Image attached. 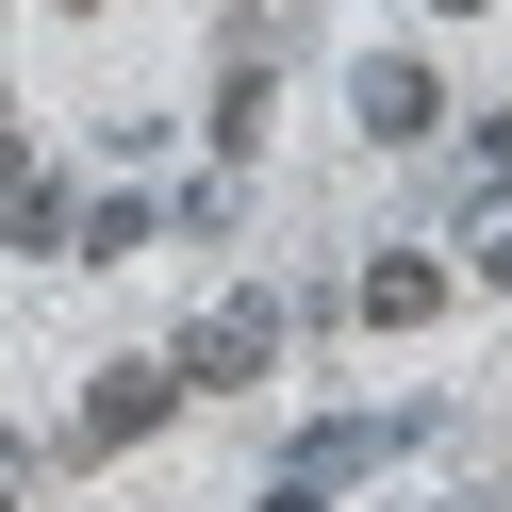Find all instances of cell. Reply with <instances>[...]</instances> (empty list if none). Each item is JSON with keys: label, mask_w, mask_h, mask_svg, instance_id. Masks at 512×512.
Wrapping results in <instances>:
<instances>
[{"label": "cell", "mask_w": 512, "mask_h": 512, "mask_svg": "<svg viewBox=\"0 0 512 512\" xmlns=\"http://www.w3.org/2000/svg\"><path fill=\"white\" fill-rule=\"evenodd\" d=\"M364 314H380V331H430V314H446V265H430V248H397V265H364Z\"/></svg>", "instance_id": "cell-5"}, {"label": "cell", "mask_w": 512, "mask_h": 512, "mask_svg": "<svg viewBox=\"0 0 512 512\" xmlns=\"http://www.w3.org/2000/svg\"><path fill=\"white\" fill-rule=\"evenodd\" d=\"M265 347H281V314H265V298H215V314H199V347H182V380H215V397H232V380H265Z\"/></svg>", "instance_id": "cell-2"}, {"label": "cell", "mask_w": 512, "mask_h": 512, "mask_svg": "<svg viewBox=\"0 0 512 512\" xmlns=\"http://www.w3.org/2000/svg\"><path fill=\"white\" fill-rule=\"evenodd\" d=\"M166 413H182V364H100V380H83V463H100V446H149V430H166Z\"/></svg>", "instance_id": "cell-1"}, {"label": "cell", "mask_w": 512, "mask_h": 512, "mask_svg": "<svg viewBox=\"0 0 512 512\" xmlns=\"http://www.w3.org/2000/svg\"><path fill=\"white\" fill-rule=\"evenodd\" d=\"M446 17H479V0H446Z\"/></svg>", "instance_id": "cell-9"}, {"label": "cell", "mask_w": 512, "mask_h": 512, "mask_svg": "<svg viewBox=\"0 0 512 512\" xmlns=\"http://www.w3.org/2000/svg\"><path fill=\"white\" fill-rule=\"evenodd\" d=\"M0 166H17V116H0Z\"/></svg>", "instance_id": "cell-7"}, {"label": "cell", "mask_w": 512, "mask_h": 512, "mask_svg": "<svg viewBox=\"0 0 512 512\" xmlns=\"http://www.w3.org/2000/svg\"><path fill=\"white\" fill-rule=\"evenodd\" d=\"M67 232H83V199H67V182H34V166H0V248H34V265H50Z\"/></svg>", "instance_id": "cell-3"}, {"label": "cell", "mask_w": 512, "mask_h": 512, "mask_svg": "<svg viewBox=\"0 0 512 512\" xmlns=\"http://www.w3.org/2000/svg\"><path fill=\"white\" fill-rule=\"evenodd\" d=\"M347 116H364V133H430V67H413V50H380V67L347 83Z\"/></svg>", "instance_id": "cell-4"}, {"label": "cell", "mask_w": 512, "mask_h": 512, "mask_svg": "<svg viewBox=\"0 0 512 512\" xmlns=\"http://www.w3.org/2000/svg\"><path fill=\"white\" fill-rule=\"evenodd\" d=\"M496 182H512V116H479V199H496Z\"/></svg>", "instance_id": "cell-6"}, {"label": "cell", "mask_w": 512, "mask_h": 512, "mask_svg": "<svg viewBox=\"0 0 512 512\" xmlns=\"http://www.w3.org/2000/svg\"><path fill=\"white\" fill-rule=\"evenodd\" d=\"M496 281H512V232H496Z\"/></svg>", "instance_id": "cell-8"}]
</instances>
